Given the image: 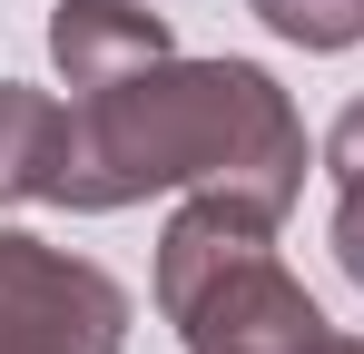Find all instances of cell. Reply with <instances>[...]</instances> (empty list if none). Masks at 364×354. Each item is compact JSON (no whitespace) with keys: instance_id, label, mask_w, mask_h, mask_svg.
I'll return each mask as SVG.
<instances>
[{"instance_id":"cell-1","label":"cell","mask_w":364,"mask_h":354,"mask_svg":"<svg viewBox=\"0 0 364 354\" xmlns=\"http://www.w3.org/2000/svg\"><path fill=\"white\" fill-rule=\"evenodd\" d=\"M246 197L286 227L305 197V118L256 59H148L69 99V168L50 207L119 217L138 197Z\"/></svg>"},{"instance_id":"cell-2","label":"cell","mask_w":364,"mask_h":354,"mask_svg":"<svg viewBox=\"0 0 364 354\" xmlns=\"http://www.w3.org/2000/svg\"><path fill=\"white\" fill-rule=\"evenodd\" d=\"M0 354H128V286L30 227H0Z\"/></svg>"},{"instance_id":"cell-3","label":"cell","mask_w":364,"mask_h":354,"mask_svg":"<svg viewBox=\"0 0 364 354\" xmlns=\"http://www.w3.org/2000/svg\"><path fill=\"white\" fill-rule=\"evenodd\" d=\"M168 50L178 40L148 0H60L50 10V59H60L69 89H109V79H128V69H148Z\"/></svg>"},{"instance_id":"cell-4","label":"cell","mask_w":364,"mask_h":354,"mask_svg":"<svg viewBox=\"0 0 364 354\" xmlns=\"http://www.w3.org/2000/svg\"><path fill=\"white\" fill-rule=\"evenodd\" d=\"M60 168H69V109L30 79H0V207L60 197Z\"/></svg>"},{"instance_id":"cell-5","label":"cell","mask_w":364,"mask_h":354,"mask_svg":"<svg viewBox=\"0 0 364 354\" xmlns=\"http://www.w3.org/2000/svg\"><path fill=\"white\" fill-rule=\"evenodd\" d=\"M286 50H355L364 40V0H246Z\"/></svg>"},{"instance_id":"cell-6","label":"cell","mask_w":364,"mask_h":354,"mask_svg":"<svg viewBox=\"0 0 364 354\" xmlns=\"http://www.w3.org/2000/svg\"><path fill=\"white\" fill-rule=\"evenodd\" d=\"M325 246H335V266L364 286V187H335V227H325Z\"/></svg>"},{"instance_id":"cell-7","label":"cell","mask_w":364,"mask_h":354,"mask_svg":"<svg viewBox=\"0 0 364 354\" xmlns=\"http://www.w3.org/2000/svg\"><path fill=\"white\" fill-rule=\"evenodd\" d=\"M325 168H335V187H364V99L325 128Z\"/></svg>"},{"instance_id":"cell-8","label":"cell","mask_w":364,"mask_h":354,"mask_svg":"<svg viewBox=\"0 0 364 354\" xmlns=\"http://www.w3.org/2000/svg\"><path fill=\"white\" fill-rule=\"evenodd\" d=\"M325 354H364V335H335V345H325Z\"/></svg>"}]
</instances>
